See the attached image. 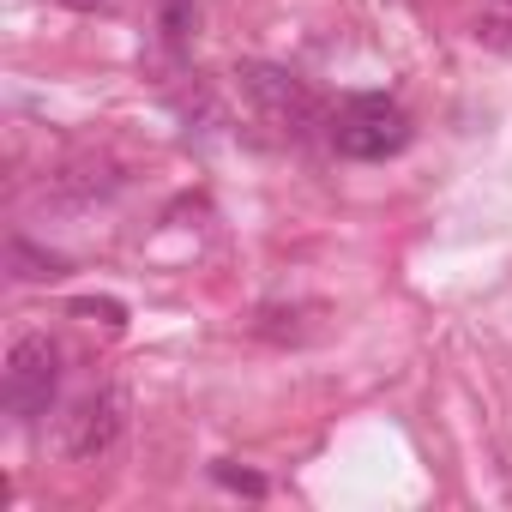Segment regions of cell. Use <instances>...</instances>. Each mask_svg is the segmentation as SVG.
Listing matches in <instances>:
<instances>
[{"label": "cell", "instance_id": "cell-1", "mask_svg": "<svg viewBox=\"0 0 512 512\" xmlns=\"http://www.w3.org/2000/svg\"><path fill=\"white\" fill-rule=\"evenodd\" d=\"M332 145L344 157H356V163H386V157H398L410 145V115L380 91L350 97L338 109V121H332Z\"/></svg>", "mask_w": 512, "mask_h": 512}, {"label": "cell", "instance_id": "cell-2", "mask_svg": "<svg viewBox=\"0 0 512 512\" xmlns=\"http://www.w3.org/2000/svg\"><path fill=\"white\" fill-rule=\"evenodd\" d=\"M235 85H241V97L253 109H260L272 127H284V133H302V127L320 121V97L290 67H278V61H235Z\"/></svg>", "mask_w": 512, "mask_h": 512}, {"label": "cell", "instance_id": "cell-3", "mask_svg": "<svg viewBox=\"0 0 512 512\" xmlns=\"http://www.w3.org/2000/svg\"><path fill=\"white\" fill-rule=\"evenodd\" d=\"M121 434H127V392H121V386H97V392H85V398L67 410V422H61V452H67L73 464H97V458L115 452Z\"/></svg>", "mask_w": 512, "mask_h": 512}, {"label": "cell", "instance_id": "cell-4", "mask_svg": "<svg viewBox=\"0 0 512 512\" xmlns=\"http://www.w3.org/2000/svg\"><path fill=\"white\" fill-rule=\"evenodd\" d=\"M55 386H61V350L43 332H25L7 350V410L19 422H37L55 404Z\"/></svg>", "mask_w": 512, "mask_h": 512}, {"label": "cell", "instance_id": "cell-5", "mask_svg": "<svg viewBox=\"0 0 512 512\" xmlns=\"http://www.w3.org/2000/svg\"><path fill=\"white\" fill-rule=\"evenodd\" d=\"M7 272H13L19 284H49V278L67 272V260H61V253L31 247V235H13V241H7Z\"/></svg>", "mask_w": 512, "mask_h": 512}, {"label": "cell", "instance_id": "cell-6", "mask_svg": "<svg viewBox=\"0 0 512 512\" xmlns=\"http://www.w3.org/2000/svg\"><path fill=\"white\" fill-rule=\"evenodd\" d=\"M157 31L169 49H187V37L199 31V0H157Z\"/></svg>", "mask_w": 512, "mask_h": 512}, {"label": "cell", "instance_id": "cell-7", "mask_svg": "<svg viewBox=\"0 0 512 512\" xmlns=\"http://www.w3.org/2000/svg\"><path fill=\"white\" fill-rule=\"evenodd\" d=\"M73 314H79V320H103V326H121V320H127V308L109 302V296H79Z\"/></svg>", "mask_w": 512, "mask_h": 512}, {"label": "cell", "instance_id": "cell-8", "mask_svg": "<svg viewBox=\"0 0 512 512\" xmlns=\"http://www.w3.org/2000/svg\"><path fill=\"white\" fill-rule=\"evenodd\" d=\"M211 476H217L223 488H241V494H253V500H260V494H266V476H253V470H235V464H217Z\"/></svg>", "mask_w": 512, "mask_h": 512}, {"label": "cell", "instance_id": "cell-9", "mask_svg": "<svg viewBox=\"0 0 512 512\" xmlns=\"http://www.w3.org/2000/svg\"><path fill=\"white\" fill-rule=\"evenodd\" d=\"M476 43H488V49L512 55V25H506V19H482V25H476Z\"/></svg>", "mask_w": 512, "mask_h": 512}, {"label": "cell", "instance_id": "cell-10", "mask_svg": "<svg viewBox=\"0 0 512 512\" xmlns=\"http://www.w3.org/2000/svg\"><path fill=\"white\" fill-rule=\"evenodd\" d=\"M61 7H73V13H97L103 0H61Z\"/></svg>", "mask_w": 512, "mask_h": 512}, {"label": "cell", "instance_id": "cell-11", "mask_svg": "<svg viewBox=\"0 0 512 512\" xmlns=\"http://www.w3.org/2000/svg\"><path fill=\"white\" fill-rule=\"evenodd\" d=\"M506 7H512V0H506Z\"/></svg>", "mask_w": 512, "mask_h": 512}]
</instances>
